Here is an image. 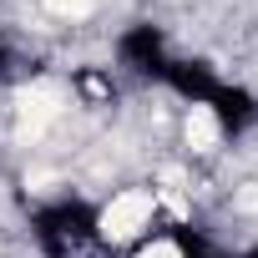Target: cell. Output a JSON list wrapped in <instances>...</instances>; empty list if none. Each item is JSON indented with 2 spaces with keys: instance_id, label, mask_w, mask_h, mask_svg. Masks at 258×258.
Listing matches in <instances>:
<instances>
[{
  "instance_id": "5",
  "label": "cell",
  "mask_w": 258,
  "mask_h": 258,
  "mask_svg": "<svg viewBox=\"0 0 258 258\" xmlns=\"http://www.w3.org/2000/svg\"><path fill=\"white\" fill-rule=\"evenodd\" d=\"M76 86H81L86 96H101V101H106V96H116L111 76H101V71H81V76H76Z\"/></svg>"
},
{
  "instance_id": "4",
  "label": "cell",
  "mask_w": 258,
  "mask_h": 258,
  "mask_svg": "<svg viewBox=\"0 0 258 258\" xmlns=\"http://www.w3.org/2000/svg\"><path fill=\"white\" fill-rule=\"evenodd\" d=\"M21 71H26V56L16 51V41H11V36H0V81H16Z\"/></svg>"
},
{
  "instance_id": "6",
  "label": "cell",
  "mask_w": 258,
  "mask_h": 258,
  "mask_svg": "<svg viewBox=\"0 0 258 258\" xmlns=\"http://www.w3.org/2000/svg\"><path fill=\"white\" fill-rule=\"evenodd\" d=\"M182 258H218V248L203 238V233H192L187 228V243H182Z\"/></svg>"
},
{
  "instance_id": "2",
  "label": "cell",
  "mask_w": 258,
  "mask_h": 258,
  "mask_svg": "<svg viewBox=\"0 0 258 258\" xmlns=\"http://www.w3.org/2000/svg\"><path fill=\"white\" fill-rule=\"evenodd\" d=\"M172 56H177V51H172L167 31L152 26V21H132V26L116 36V66L132 71V76H142V81H157Z\"/></svg>"
},
{
  "instance_id": "1",
  "label": "cell",
  "mask_w": 258,
  "mask_h": 258,
  "mask_svg": "<svg viewBox=\"0 0 258 258\" xmlns=\"http://www.w3.org/2000/svg\"><path fill=\"white\" fill-rule=\"evenodd\" d=\"M26 228H31V243L41 258H86L101 248V208L76 192L36 203Z\"/></svg>"
},
{
  "instance_id": "7",
  "label": "cell",
  "mask_w": 258,
  "mask_h": 258,
  "mask_svg": "<svg viewBox=\"0 0 258 258\" xmlns=\"http://www.w3.org/2000/svg\"><path fill=\"white\" fill-rule=\"evenodd\" d=\"M218 258H258V248H238V253H218Z\"/></svg>"
},
{
  "instance_id": "3",
  "label": "cell",
  "mask_w": 258,
  "mask_h": 258,
  "mask_svg": "<svg viewBox=\"0 0 258 258\" xmlns=\"http://www.w3.org/2000/svg\"><path fill=\"white\" fill-rule=\"evenodd\" d=\"M208 116L218 121L223 137H248L253 126H258V96H253L248 86H238V81H223V91L213 96Z\"/></svg>"
}]
</instances>
